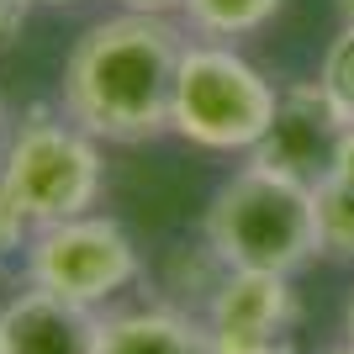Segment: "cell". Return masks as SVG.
Here are the masks:
<instances>
[{
	"instance_id": "cell-1",
	"label": "cell",
	"mask_w": 354,
	"mask_h": 354,
	"mask_svg": "<svg viewBox=\"0 0 354 354\" xmlns=\"http://www.w3.org/2000/svg\"><path fill=\"white\" fill-rule=\"evenodd\" d=\"M185 27L153 11H111L74 37L59 111L101 143H153L169 133Z\"/></svg>"
},
{
	"instance_id": "cell-2",
	"label": "cell",
	"mask_w": 354,
	"mask_h": 354,
	"mask_svg": "<svg viewBox=\"0 0 354 354\" xmlns=\"http://www.w3.org/2000/svg\"><path fill=\"white\" fill-rule=\"evenodd\" d=\"M201 243L217 254L222 270H254V275H296L317 259V212L312 185L265 169L238 164L217 185L201 222Z\"/></svg>"
},
{
	"instance_id": "cell-3",
	"label": "cell",
	"mask_w": 354,
	"mask_h": 354,
	"mask_svg": "<svg viewBox=\"0 0 354 354\" xmlns=\"http://www.w3.org/2000/svg\"><path fill=\"white\" fill-rule=\"evenodd\" d=\"M106 191V159L101 138H90L64 111H27L21 127L0 148V196L37 227L85 217L101 207Z\"/></svg>"
},
{
	"instance_id": "cell-4",
	"label": "cell",
	"mask_w": 354,
	"mask_h": 354,
	"mask_svg": "<svg viewBox=\"0 0 354 354\" xmlns=\"http://www.w3.org/2000/svg\"><path fill=\"white\" fill-rule=\"evenodd\" d=\"M275 95L265 74L254 69L233 43L191 37L180 53L175 74V106H169V133L212 153H254L275 117Z\"/></svg>"
},
{
	"instance_id": "cell-5",
	"label": "cell",
	"mask_w": 354,
	"mask_h": 354,
	"mask_svg": "<svg viewBox=\"0 0 354 354\" xmlns=\"http://www.w3.org/2000/svg\"><path fill=\"white\" fill-rule=\"evenodd\" d=\"M21 265H27V286H37L48 296H64V301L90 307V312L101 301H111V296H122L143 275L133 233L117 217H101V212L37 227L27 254H21Z\"/></svg>"
},
{
	"instance_id": "cell-6",
	"label": "cell",
	"mask_w": 354,
	"mask_h": 354,
	"mask_svg": "<svg viewBox=\"0 0 354 354\" xmlns=\"http://www.w3.org/2000/svg\"><path fill=\"white\" fill-rule=\"evenodd\" d=\"M201 323H207L212 354H296L291 349V323H296L291 275L227 270L212 286Z\"/></svg>"
},
{
	"instance_id": "cell-7",
	"label": "cell",
	"mask_w": 354,
	"mask_h": 354,
	"mask_svg": "<svg viewBox=\"0 0 354 354\" xmlns=\"http://www.w3.org/2000/svg\"><path fill=\"white\" fill-rule=\"evenodd\" d=\"M344 133H349V117L333 106L323 80H301V85H286L275 95V117H270L265 138L254 143L249 159L265 169H281L301 185H317L333 169Z\"/></svg>"
},
{
	"instance_id": "cell-8",
	"label": "cell",
	"mask_w": 354,
	"mask_h": 354,
	"mask_svg": "<svg viewBox=\"0 0 354 354\" xmlns=\"http://www.w3.org/2000/svg\"><path fill=\"white\" fill-rule=\"evenodd\" d=\"M101 317L37 286L16 291L0 307V354H95Z\"/></svg>"
},
{
	"instance_id": "cell-9",
	"label": "cell",
	"mask_w": 354,
	"mask_h": 354,
	"mask_svg": "<svg viewBox=\"0 0 354 354\" xmlns=\"http://www.w3.org/2000/svg\"><path fill=\"white\" fill-rule=\"evenodd\" d=\"M95 354H212L207 323L180 307H133L101 317Z\"/></svg>"
},
{
	"instance_id": "cell-10",
	"label": "cell",
	"mask_w": 354,
	"mask_h": 354,
	"mask_svg": "<svg viewBox=\"0 0 354 354\" xmlns=\"http://www.w3.org/2000/svg\"><path fill=\"white\" fill-rule=\"evenodd\" d=\"M281 11V0H180V27L207 43H238L265 32Z\"/></svg>"
},
{
	"instance_id": "cell-11",
	"label": "cell",
	"mask_w": 354,
	"mask_h": 354,
	"mask_svg": "<svg viewBox=\"0 0 354 354\" xmlns=\"http://www.w3.org/2000/svg\"><path fill=\"white\" fill-rule=\"evenodd\" d=\"M312 212H317V249L328 259H354V185L344 180L312 185Z\"/></svg>"
},
{
	"instance_id": "cell-12",
	"label": "cell",
	"mask_w": 354,
	"mask_h": 354,
	"mask_svg": "<svg viewBox=\"0 0 354 354\" xmlns=\"http://www.w3.org/2000/svg\"><path fill=\"white\" fill-rule=\"evenodd\" d=\"M317 80H323V90L333 95V106H339L344 117H349V127H354V21H344L339 37L328 43Z\"/></svg>"
},
{
	"instance_id": "cell-13",
	"label": "cell",
	"mask_w": 354,
	"mask_h": 354,
	"mask_svg": "<svg viewBox=\"0 0 354 354\" xmlns=\"http://www.w3.org/2000/svg\"><path fill=\"white\" fill-rule=\"evenodd\" d=\"M27 243H32V222L0 196V254H27Z\"/></svg>"
},
{
	"instance_id": "cell-14",
	"label": "cell",
	"mask_w": 354,
	"mask_h": 354,
	"mask_svg": "<svg viewBox=\"0 0 354 354\" xmlns=\"http://www.w3.org/2000/svg\"><path fill=\"white\" fill-rule=\"evenodd\" d=\"M27 0H0V53L16 43V32H21V21H27Z\"/></svg>"
},
{
	"instance_id": "cell-15",
	"label": "cell",
	"mask_w": 354,
	"mask_h": 354,
	"mask_svg": "<svg viewBox=\"0 0 354 354\" xmlns=\"http://www.w3.org/2000/svg\"><path fill=\"white\" fill-rule=\"evenodd\" d=\"M328 180H344V185H354V127L344 133V143H339V153H333V169H328ZM323 185V180H317Z\"/></svg>"
},
{
	"instance_id": "cell-16",
	"label": "cell",
	"mask_w": 354,
	"mask_h": 354,
	"mask_svg": "<svg viewBox=\"0 0 354 354\" xmlns=\"http://www.w3.org/2000/svg\"><path fill=\"white\" fill-rule=\"evenodd\" d=\"M122 11H153V16H175L180 0H117Z\"/></svg>"
},
{
	"instance_id": "cell-17",
	"label": "cell",
	"mask_w": 354,
	"mask_h": 354,
	"mask_svg": "<svg viewBox=\"0 0 354 354\" xmlns=\"http://www.w3.org/2000/svg\"><path fill=\"white\" fill-rule=\"evenodd\" d=\"M344 344H354V291H349V307H344Z\"/></svg>"
},
{
	"instance_id": "cell-18",
	"label": "cell",
	"mask_w": 354,
	"mask_h": 354,
	"mask_svg": "<svg viewBox=\"0 0 354 354\" xmlns=\"http://www.w3.org/2000/svg\"><path fill=\"white\" fill-rule=\"evenodd\" d=\"M339 16H344V21H354V0H339Z\"/></svg>"
},
{
	"instance_id": "cell-19",
	"label": "cell",
	"mask_w": 354,
	"mask_h": 354,
	"mask_svg": "<svg viewBox=\"0 0 354 354\" xmlns=\"http://www.w3.org/2000/svg\"><path fill=\"white\" fill-rule=\"evenodd\" d=\"M27 6H80V0H27Z\"/></svg>"
},
{
	"instance_id": "cell-20",
	"label": "cell",
	"mask_w": 354,
	"mask_h": 354,
	"mask_svg": "<svg viewBox=\"0 0 354 354\" xmlns=\"http://www.w3.org/2000/svg\"><path fill=\"white\" fill-rule=\"evenodd\" d=\"M323 354H354V344H333V349H323Z\"/></svg>"
},
{
	"instance_id": "cell-21",
	"label": "cell",
	"mask_w": 354,
	"mask_h": 354,
	"mask_svg": "<svg viewBox=\"0 0 354 354\" xmlns=\"http://www.w3.org/2000/svg\"><path fill=\"white\" fill-rule=\"evenodd\" d=\"M0 148H6V106H0Z\"/></svg>"
}]
</instances>
